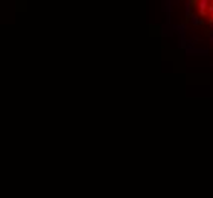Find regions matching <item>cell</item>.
I'll use <instances>...</instances> for the list:
<instances>
[{"mask_svg":"<svg viewBox=\"0 0 213 198\" xmlns=\"http://www.w3.org/2000/svg\"><path fill=\"white\" fill-rule=\"evenodd\" d=\"M210 3V0H199L198 2V9H199V15L201 17H205L207 15V5Z\"/></svg>","mask_w":213,"mask_h":198,"instance_id":"cell-1","label":"cell"},{"mask_svg":"<svg viewBox=\"0 0 213 198\" xmlns=\"http://www.w3.org/2000/svg\"><path fill=\"white\" fill-rule=\"evenodd\" d=\"M210 52H213V47H212V49H210Z\"/></svg>","mask_w":213,"mask_h":198,"instance_id":"cell-2","label":"cell"}]
</instances>
